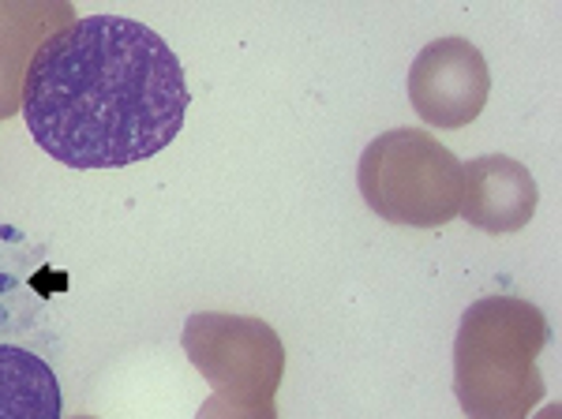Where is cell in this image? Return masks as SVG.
<instances>
[{"instance_id": "6da1fadb", "label": "cell", "mask_w": 562, "mask_h": 419, "mask_svg": "<svg viewBox=\"0 0 562 419\" xmlns=\"http://www.w3.org/2000/svg\"><path fill=\"white\" fill-rule=\"evenodd\" d=\"M192 105L177 53L147 23L87 15L42 42L23 76L26 132L68 169H124L161 154Z\"/></svg>"}, {"instance_id": "7a4b0ae2", "label": "cell", "mask_w": 562, "mask_h": 419, "mask_svg": "<svg viewBox=\"0 0 562 419\" xmlns=\"http://www.w3.org/2000/svg\"><path fill=\"white\" fill-rule=\"evenodd\" d=\"M65 394L53 367L23 344H0V419H60Z\"/></svg>"}]
</instances>
